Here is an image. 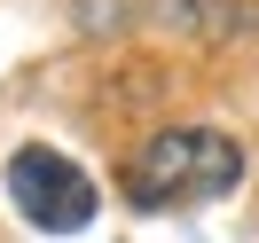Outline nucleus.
Wrapping results in <instances>:
<instances>
[{
	"label": "nucleus",
	"instance_id": "obj_1",
	"mask_svg": "<svg viewBox=\"0 0 259 243\" xmlns=\"http://www.w3.org/2000/svg\"><path fill=\"white\" fill-rule=\"evenodd\" d=\"M236 180H243V141L220 126H165L126 157V196L142 212L204 204V196H228Z\"/></svg>",
	"mask_w": 259,
	"mask_h": 243
},
{
	"label": "nucleus",
	"instance_id": "obj_2",
	"mask_svg": "<svg viewBox=\"0 0 259 243\" xmlns=\"http://www.w3.org/2000/svg\"><path fill=\"white\" fill-rule=\"evenodd\" d=\"M8 196H16V212L32 227H48V235H79V227L102 212V188L63 157V149H48V141H32V149L8 157Z\"/></svg>",
	"mask_w": 259,
	"mask_h": 243
}]
</instances>
